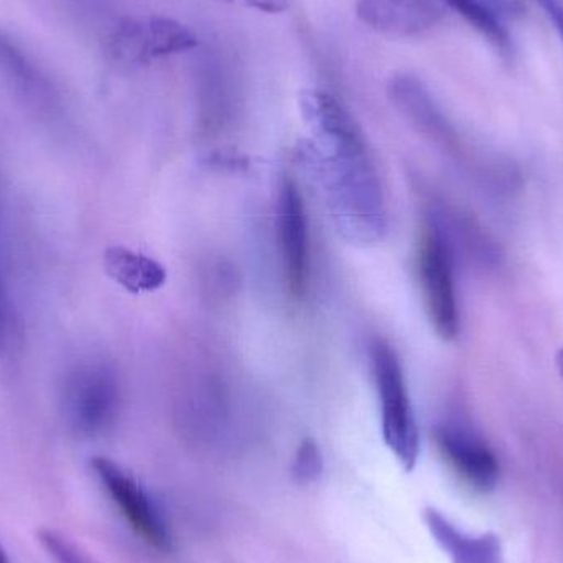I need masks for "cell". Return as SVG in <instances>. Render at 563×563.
Here are the masks:
<instances>
[{
  "mask_svg": "<svg viewBox=\"0 0 563 563\" xmlns=\"http://www.w3.org/2000/svg\"><path fill=\"white\" fill-rule=\"evenodd\" d=\"M311 134L305 155L338 233L356 246H374L386 234V203L366 141L343 102L331 92L305 89L298 98Z\"/></svg>",
  "mask_w": 563,
  "mask_h": 563,
  "instance_id": "6da1fadb",
  "label": "cell"
},
{
  "mask_svg": "<svg viewBox=\"0 0 563 563\" xmlns=\"http://www.w3.org/2000/svg\"><path fill=\"white\" fill-rule=\"evenodd\" d=\"M371 364L379 396L384 442L399 465L412 472L419 460L420 435L402 364L394 347L384 340H376L371 346Z\"/></svg>",
  "mask_w": 563,
  "mask_h": 563,
  "instance_id": "7a4b0ae2",
  "label": "cell"
},
{
  "mask_svg": "<svg viewBox=\"0 0 563 563\" xmlns=\"http://www.w3.org/2000/svg\"><path fill=\"white\" fill-rule=\"evenodd\" d=\"M420 287L430 321L439 336L452 341L459 336L460 307L455 284V253L432 220L427 221L419 241Z\"/></svg>",
  "mask_w": 563,
  "mask_h": 563,
  "instance_id": "3957f363",
  "label": "cell"
},
{
  "mask_svg": "<svg viewBox=\"0 0 563 563\" xmlns=\"http://www.w3.org/2000/svg\"><path fill=\"white\" fill-rule=\"evenodd\" d=\"M194 29L172 16H132L122 20L109 36V53L115 62L141 66L197 48Z\"/></svg>",
  "mask_w": 563,
  "mask_h": 563,
  "instance_id": "277c9868",
  "label": "cell"
},
{
  "mask_svg": "<svg viewBox=\"0 0 563 563\" xmlns=\"http://www.w3.org/2000/svg\"><path fill=\"white\" fill-rule=\"evenodd\" d=\"M63 410L69 426L86 437L99 435L114 422L119 384L114 371L102 363L81 364L63 384Z\"/></svg>",
  "mask_w": 563,
  "mask_h": 563,
  "instance_id": "5b68a950",
  "label": "cell"
},
{
  "mask_svg": "<svg viewBox=\"0 0 563 563\" xmlns=\"http://www.w3.org/2000/svg\"><path fill=\"white\" fill-rule=\"evenodd\" d=\"M91 468L135 534L157 551H170L174 548L170 528L147 489L128 470L104 456L92 459Z\"/></svg>",
  "mask_w": 563,
  "mask_h": 563,
  "instance_id": "8992f818",
  "label": "cell"
},
{
  "mask_svg": "<svg viewBox=\"0 0 563 563\" xmlns=\"http://www.w3.org/2000/svg\"><path fill=\"white\" fill-rule=\"evenodd\" d=\"M277 236L288 290L294 297H303L310 276V236L303 198L290 177H285L280 185Z\"/></svg>",
  "mask_w": 563,
  "mask_h": 563,
  "instance_id": "52a82bcc",
  "label": "cell"
},
{
  "mask_svg": "<svg viewBox=\"0 0 563 563\" xmlns=\"http://www.w3.org/2000/svg\"><path fill=\"white\" fill-rule=\"evenodd\" d=\"M437 446L450 468L479 493H489L498 486L499 468L495 452L472 430L459 423H443L433 432Z\"/></svg>",
  "mask_w": 563,
  "mask_h": 563,
  "instance_id": "ba28073f",
  "label": "cell"
},
{
  "mask_svg": "<svg viewBox=\"0 0 563 563\" xmlns=\"http://www.w3.org/2000/svg\"><path fill=\"white\" fill-rule=\"evenodd\" d=\"M443 0H357L356 15L367 29L384 35L416 36L442 22Z\"/></svg>",
  "mask_w": 563,
  "mask_h": 563,
  "instance_id": "9c48e42d",
  "label": "cell"
},
{
  "mask_svg": "<svg viewBox=\"0 0 563 563\" xmlns=\"http://www.w3.org/2000/svg\"><path fill=\"white\" fill-rule=\"evenodd\" d=\"M390 98L400 112L407 115L427 137L442 147L450 148V152H460V137L455 128L450 124L449 119L430 95L429 88L417 76L406 75V73L394 76L390 81Z\"/></svg>",
  "mask_w": 563,
  "mask_h": 563,
  "instance_id": "30bf717a",
  "label": "cell"
},
{
  "mask_svg": "<svg viewBox=\"0 0 563 563\" xmlns=\"http://www.w3.org/2000/svg\"><path fill=\"white\" fill-rule=\"evenodd\" d=\"M423 522L452 563H506L501 541L493 532L472 534L463 531L433 508L423 511Z\"/></svg>",
  "mask_w": 563,
  "mask_h": 563,
  "instance_id": "8fae6325",
  "label": "cell"
},
{
  "mask_svg": "<svg viewBox=\"0 0 563 563\" xmlns=\"http://www.w3.org/2000/svg\"><path fill=\"white\" fill-rule=\"evenodd\" d=\"M446 9L459 13L489 45L505 56L512 55V36L506 25V15L515 13L511 0H443Z\"/></svg>",
  "mask_w": 563,
  "mask_h": 563,
  "instance_id": "7c38bea8",
  "label": "cell"
},
{
  "mask_svg": "<svg viewBox=\"0 0 563 563\" xmlns=\"http://www.w3.org/2000/svg\"><path fill=\"white\" fill-rule=\"evenodd\" d=\"M106 273L132 294L154 291L165 284L161 264L125 247H109L104 254Z\"/></svg>",
  "mask_w": 563,
  "mask_h": 563,
  "instance_id": "4fadbf2b",
  "label": "cell"
},
{
  "mask_svg": "<svg viewBox=\"0 0 563 563\" xmlns=\"http://www.w3.org/2000/svg\"><path fill=\"white\" fill-rule=\"evenodd\" d=\"M0 71L5 73L10 79L22 86H30L36 81V69L25 53L5 35L0 33Z\"/></svg>",
  "mask_w": 563,
  "mask_h": 563,
  "instance_id": "5bb4252c",
  "label": "cell"
},
{
  "mask_svg": "<svg viewBox=\"0 0 563 563\" xmlns=\"http://www.w3.org/2000/svg\"><path fill=\"white\" fill-rule=\"evenodd\" d=\"M36 538L46 554L56 563H92L71 541L53 529H42Z\"/></svg>",
  "mask_w": 563,
  "mask_h": 563,
  "instance_id": "9a60e30c",
  "label": "cell"
},
{
  "mask_svg": "<svg viewBox=\"0 0 563 563\" xmlns=\"http://www.w3.org/2000/svg\"><path fill=\"white\" fill-rule=\"evenodd\" d=\"M323 462L321 453L313 440L307 439L298 446L294 460V476L298 482L310 483L320 476Z\"/></svg>",
  "mask_w": 563,
  "mask_h": 563,
  "instance_id": "2e32d148",
  "label": "cell"
},
{
  "mask_svg": "<svg viewBox=\"0 0 563 563\" xmlns=\"http://www.w3.org/2000/svg\"><path fill=\"white\" fill-rule=\"evenodd\" d=\"M224 2L244 7V9L254 10V12L276 15V13H284L290 10L297 0H224Z\"/></svg>",
  "mask_w": 563,
  "mask_h": 563,
  "instance_id": "e0dca14e",
  "label": "cell"
},
{
  "mask_svg": "<svg viewBox=\"0 0 563 563\" xmlns=\"http://www.w3.org/2000/svg\"><path fill=\"white\" fill-rule=\"evenodd\" d=\"M534 2L544 10L548 19L554 23V29L558 30L563 43V5L561 0H534Z\"/></svg>",
  "mask_w": 563,
  "mask_h": 563,
  "instance_id": "ac0fdd59",
  "label": "cell"
},
{
  "mask_svg": "<svg viewBox=\"0 0 563 563\" xmlns=\"http://www.w3.org/2000/svg\"><path fill=\"white\" fill-rule=\"evenodd\" d=\"M3 338V305H2V291H0V344H2Z\"/></svg>",
  "mask_w": 563,
  "mask_h": 563,
  "instance_id": "d6986e66",
  "label": "cell"
},
{
  "mask_svg": "<svg viewBox=\"0 0 563 563\" xmlns=\"http://www.w3.org/2000/svg\"><path fill=\"white\" fill-rule=\"evenodd\" d=\"M0 563H10L9 555H7L5 549L0 544Z\"/></svg>",
  "mask_w": 563,
  "mask_h": 563,
  "instance_id": "ffe728a7",
  "label": "cell"
}]
</instances>
